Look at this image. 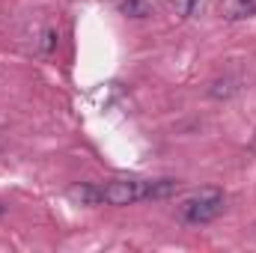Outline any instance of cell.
<instances>
[{"label":"cell","mask_w":256,"mask_h":253,"mask_svg":"<svg viewBox=\"0 0 256 253\" xmlns=\"http://www.w3.org/2000/svg\"><path fill=\"white\" fill-rule=\"evenodd\" d=\"M226 208V196L218 188H202L196 190L194 196H188L182 206H179V218L188 224V226H206L212 220H218Z\"/></svg>","instance_id":"6da1fadb"},{"label":"cell","mask_w":256,"mask_h":253,"mask_svg":"<svg viewBox=\"0 0 256 253\" xmlns=\"http://www.w3.org/2000/svg\"><path fill=\"white\" fill-rule=\"evenodd\" d=\"M102 190L108 206H134L149 196V179H114Z\"/></svg>","instance_id":"7a4b0ae2"},{"label":"cell","mask_w":256,"mask_h":253,"mask_svg":"<svg viewBox=\"0 0 256 253\" xmlns=\"http://www.w3.org/2000/svg\"><path fill=\"white\" fill-rule=\"evenodd\" d=\"M66 194H68V200L74 206H102L104 202V190L98 188V185H90V182H78Z\"/></svg>","instance_id":"3957f363"},{"label":"cell","mask_w":256,"mask_h":253,"mask_svg":"<svg viewBox=\"0 0 256 253\" xmlns=\"http://www.w3.org/2000/svg\"><path fill=\"white\" fill-rule=\"evenodd\" d=\"M256 15V0H220V18L224 21H244Z\"/></svg>","instance_id":"277c9868"},{"label":"cell","mask_w":256,"mask_h":253,"mask_svg":"<svg viewBox=\"0 0 256 253\" xmlns=\"http://www.w3.org/2000/svg\"><path fill=\"white\" fill-rule=\"evenodd\" d=\"M120 12L126 18H134V21L152 18L155 15V0H120Z\"/></svg>","instance_id":"5b68a950"},{"label":"cell","mask_w":256,"mask_h":253,"mask_svg":"<svg viewBox=\"0 0 256 253\" xmlns=\"http://www.w3.org/2000/svg\"><path fill=\"white\" fill-rule=\"evenodd\" d=\"M179 190H182V182H179V179H152L146 200H170V196H176Z\"/></svg>","instance_id":"8992f818"},{"label":"cell","mask_w":256,"mask_h":253,"mask_svg":"<svg viewBox=\"0 0 256 253\" xmlns=\"http://www.w3.org/2000/svg\"><path fill=\"white\" fill-rule=\"evenodd\" d=\"M57 42H60V33H57L54 27H45V30L39 33V42H36V51H39L42 57H51V54L57 51Z\"/></svg>","instance_id":"52a82bcc"},{"label":"cell","mask_w":256,"mask_h":253,"mask_svg":"<svg viewBox=\"0 0 256 253\" xmlns=\"http://www.w3.org/2000/svg\"><path fill=\"white\" fill-rule=\"evenodd\" d=\"M238 92V80L236 78H220V80H214L212 86H208V96L212 98H230V96H236Z\"/></svg>","instance_id":"ba28073f"},{"label":"cell","mask_w":256,"mask_h":253,"mask_svg":"<svg viewBox=\"0 0 256 253\" xmlns=\"http://www.w3.org/2000/svg\"><path fill=\"white\" fill-rule=\"evenodd\" d=\"M170 9H173V15H176V18L188 21V18H194V15H196L200 0H170Z\"/></svg>","instance_id":"9c48e42d"},{"label":"cell","mask_w":256,"mask_h":253,"mask_svg":"<svg viewBox=\"0 0 256 253\" xmlns=\"http://www.w3.org/2000/svg\"><path fill=\"white\" fill-rule=\"evenodd\" d=\"M0 214H3V206H0Z\"/></svg>","instance_id":"30bf717a"}]
</instances>
